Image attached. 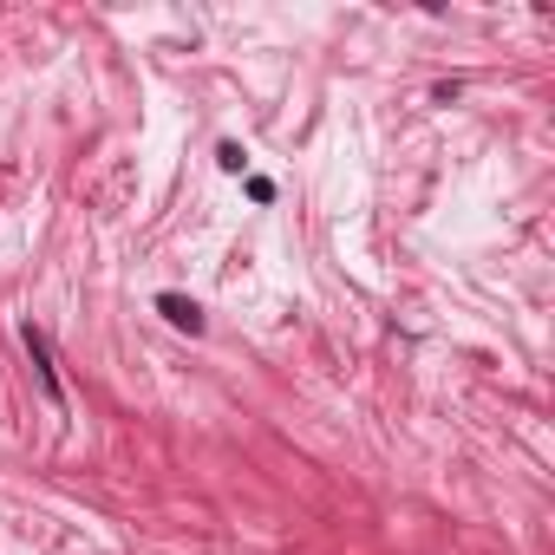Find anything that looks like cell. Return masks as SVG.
<instances>
[{
    "instance_id": "cell-1",
    "label": "cell",
    "mask_w": 555,
    "mask_h": 555,
    "mask_svg": "<svg viewBox=\"0 0 555 555\" xmlns=\"http://www.w3.org/2000/svg\"><path fill=\"white\" fill-rule=\"evenodd\" d=\"M21 340H27L34 366H40V386H47V399H53V405H66V392H60V366H53V347H47V334H40V327H27Z\"/></svg>"
},
{
    "instance_id": "cell-2",
    "label": "cell",
    "mask_w": 555,
    "mask_h": 555,
    "mask_svg": "<svg viewBox=\"0 0 555 555\" xmlns=\"http://www.w3.org/2000/svg\"><path fill=\"white\" fill-rule=\"evenodd\" d=\"M157 308H164V321H170V327H183V334H203V314H196V301H183V295H164Z\"/></svg>"
}]
</instances>
